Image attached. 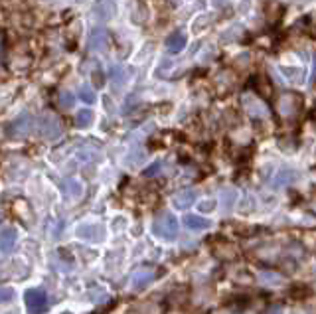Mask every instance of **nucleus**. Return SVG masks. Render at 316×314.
Wrapping results in <instances>:
<instances>
[{
    "label": "nucleus",
    "mask_w": 316,
    "mask_h": 314,
    "mask_svg": "<svg viewBox=\"0 0 316 314\" xmlns=\"http://www.w3.org/2000/svg\"><path fill=\"white\" fill-rule=\"evenodd\" d=\"M79 99H81V101H85L87 105H91V103H95L97 95H95L93 87H87V85H83V87H79Z\"/></svg>",
    "instance_id": "nucleus-23"
},
{
    "label": "nucleus",
    "mask_w": 316,
    "mask_h": 314,
    "mask_svg": "<svg viewBox=\"0 0 316 314\" xmlns=\"http://www.w3.org/2000/svg\"><path fill=\"white\" fill-rule=\"evenodd\" d=\"M10 299H14V291L8 288V286H4L2 288V302H10Z\"/></svg>",
    "instance_id": "nucleus-30"
},
{
    "label": "nucleus",
    "mask_w": 316,
    "mask_h": 314,
    "mask_svg": "<svg viewBox=\"0 0 316 314\" xmlns=\"http://www.w3.org/2000/svg\"><path fill=\"white\" fill-rule=\"evenodd\" d=\"M93 81H95V87H103V83H105V77L101 71H95L93 74Z\"/></svg>",
    "instance_id": "nucleus-31"
},
{
    "label": "nucleus",
    "mask_w": 316,
    "mask_h": 314,
    "mask_svg": "<svg viewBox=\"0 0 316 314\" xmlns=\"http://www.w3.org/2000/svg\"><path fill=\"white\" fill-rule=\"evenodd\" d=\"M91 123H93V111H89V109H81V111H77L76 125L79 127V129L89 127Z\"/></svg>",
    "instance_id": "nucleus-19"
},
{
    "label": "nucleus",
    "mask_w": 316,
    "mask_h": 314,
    "mask_svg": "<svg viewBox=\"0 0 316 314\" xmlns=\"http://www.w3.org/2000/svg\"><path fill=\"white\" fill-rule=\"evenodd\" d=\"M217 2H224V0H215V4H217Z\"/></svg>",
    "instance_id": "nucleus-34"
},
{
    "label": "nucleus",
    "mask_w": 316,
    "mask_h": 314,
    "mask_svg": "<svg viewBox=\"0 0 316 314\" xmlns=\"http://www.w3.org/2000/svg\"><path fill=\"white\" fill-rule=\"evenodd\" d=\"M253 87H255L257 93H261L263 97H269V95H271V83L265 81V79H259V77H257L255 83H253Z\"/></svg>",
    "instance_id": "nucleus-24"
},
{
    "label": "nucleus",
    "mask_w": 316,
    "mask_h": 314,
    "mask_svg": "<svg viewBox=\"0 0 316 314\" xmlns=\"http://www.w3.org/2000/svg\"><path fill=\"white\" fill-rule=\"evenodd\" d=\"M243 107L247 109V113L251 117H265L267 115V107L261 99H257L255 95H245L243 97Z\"/></svg>",
    "instance_id": "nucleus-10"
},
{
    "label": "nucleus",
    "mask_w": 316,
    "mask_h": 314,
    "mask_svg": "<svg viewBox=\"0 0 316 314\" xmlns=\"http://www.w3.org/2000/svg\"><path fill=\"white\" fill-rule=\"evenodd\" d=\"M93 14L97 20H111L115 14V2L113 0H95L93 2Z\"/></svg>",
    "instance_id": "nucleus-9"
},
{
    "label": "nucleus",
    "mask_w": 316,
    "mask_h": 314,
    "mask_svg": "<svg viewBox=\"0 0 316 314\" xmlns=\"http://www.w3.org/2000/svg\"><path fill=\"white\" fill-rule=\"evenodd\" d=\"M215 209V202L213 200H206V202H202L200 204V211H206V213H210Z\"/></svg>",
    "instance_id": "nucleus-29"
},
{
    "label": "nucleus",
    "mask_w": 316,
    "mask_h": 314,
    "mask_svg": "<svg viewBox=\"0 0 316 314\" xmlns=\"http://www.w3.org/2000/svg\"><path fill=\"white\" fill-rule=\"evenodd\" d=\"M220 202H222V206L226 211L235 206V202H237V190H233V188H224L222 190V194H220Z\"/></svg>",
    "instance_id": "nucleus-17"
},
{
    "label": "nucleus",
    "mask_w": 316,
    "mask_h": 314,
    "mask_svg": "<svg viewBox=\"0 0 316 314\" xmlns=\"http://www.w3.org/2000/svg\"><path fill=\"white\" fill-rule=\"evenodd\" d=\"M109 47V34L105 28H93L89 34V50L93 52H105Z\"/></svg>",
    "instance_id": "nucleus-8"
},
{
    "label": "nucleus",
    "mask_w": 316,
    "mask_h": 314,
    "mask_svg": "<svg viewBox=\"0 0 316 314\" xmlns=\"http://www.w3.org/2000/svg\"><path fill=\"white\" fill-rule=\"evenodd\" d=\"M170 302H174V304L186 302V291H184V288H178L174 295H170Z\"/></svg>",
    "instance_id": "nucleus-27"
},
{
    "label": "nucleus",
    "mask_w": 316,
    "mask_h": 314,
    "mask_svg": "<svg viewBox=\"0 0 316 314\" xmlns=\"http://www.w3.org/2000/svg\"><path fill=\"white\" fill-rule=\"evenodd\" d=\"M24 299H26V306H28V312L30 314H44L50 308L47 295H45L42 288H30V291H26Z\"/></svg>",
    "instance_id": "nucleus-2"
},
{
    "label": "nucleus",
    "mask_w": 316,
    "mask_h": 314,
    "mask_svg": "<svg viewBox=\"0 0 316 314\" xmlns=\"http://www.w3.org/2000/svg\"><path fill=\"white\" fill-rule=\"evenodd\" d=\"M283 74L285 75H290V81H295V83H301L302 81V69H288V67H285L283 69Z\"/></svg>",
    "instance_id": "nucleus-26"
},
{
    "label": "nucleus",
    "mask_w": 316,
    "mask_h": 314,
    "mask_svg": "<svg viewBox=\"0 0 316 314\" xmlns=\"http://www.w3.org/2000/svg\"><path fill=\"white\" fill-rule=\"evenodd\" d=\"M314 79H316V60H314Z\"/></svg>",
    "instance_id": "nucleus-33"
},
{
    "label": "nucleus",
    "mask_w": 316,
    "mask_h": 314,
    "mask_svg": "<svg viewBox=\"0 0 316 314\" xmlns=\"http://www.w3.org/2000/svg\"><path fill=\"white\" fill-rule=\"evenodd\" d=\"M32 127H34V117L28 115V113H24V115H20V117H16V119L12 120V125H10V135L26 136L32 131Z\"/></svg>",
    "instance_id": "nucleus-7"
},
{
    "label": "nucleus",
    "mask_w": 316,
    "mask_h": 314,
    "mask_svg": "<svg viewBox=\"0 0 316 314\" xmlns=\"http://www.w3.org/2000/svg\"><path fill=\"white\" fill-rule=\"evenodd\" d=\"M178 229H180L178 220H176L170 211H162V213H158V215L154 218L152 231H154V235L160 237V239L172 241L176 235H178Z\"/></svg>",
    "instance_id": "nucleus-1"
},
{
    "label": "nucleus",
    "mask_w": 316,
    "mask_h": 314,
    "mask_svg": "<svg viewBox=\"0 0 316 314\" xmlns=\"http://www.w3.org/2000/svg\"><path fill=\"white\" fill-rule=\"evenodd\" d=\"M211 251L215 253V257H220L224 261H233L239 257V249L231 241H226L222 237H211Z\"/></svg>",
    "instance_id": "nucleus-3"
},
{
    "label": "nucleus",
    "mask_w": 316,
    "mask_h": 314,
    "mask_svg": "<svg viewBox=\"0 0 316 314\" xmlns=\"http://www.w3.org/2000/svg\"><path fill=\"white\" fill-rule=\"evenodd\" d=\"M127 75H129V71L125 67H113L111 69V81L115 83V87H120V85L127 83V79H129Z\"/></svg>",
    "instance_id": "nucleus-20"
},
{
    "label": "nucleus",
    "mask_w": 316,
    "mask_h": 314,
    "mask_svg": "<svg viewBox=\"0 0 316 314\" xmlns=\"http://www.w3.org/2000/svg\"><path fill=\"white\" fill-rule=\"evenodd\" d=\"M160 168H162V162L158 160V162H154V164L149 166V168L142 172V176H149V178H151V176H154V174H158V172H160Z\"/></svg>",
    "instance_id": "nucleus-28"
},
{
    "label": "nucleus",
    "mask_w": 316,
    "mask_h": 314,
    "mask_svg": "<svg viewBox=\"0 0 316 314\" xmlns=\"http://www.w3.org/2000/svg\"><path fill=\"white\" fill-rule=\"evenodd\" d=\"M295 180H297V172H293V170H281L277 174V178H275V186H286V184H290Z\"/></svg>",
    "instance_id": "nucleus-22"
},
{
    "label": "nucleus",
    "mask_w": 316,
    "mask_h": 314,
    "mask_svg": "<svg viewBox=\"0 0 316 314\" xmlns=\"http://www.w3.org/2000/svg\"><path fill=\"white\" fill-rule=\"evenodd\" d=\"M60 105H61V109H71V107L76 105V97H74V93H69V91H61Z\"/></svg>",
    "instance_id": "nucleus-25"
},
{
    "label": "nucleus",
    "mask_w": 316,
    "mask_h": 314,
    "mask_svg": "<svg viewBox=\"0 0 316 314\" xmlns=\"http://www.w3.org/2000/svg\"><path fill=\"white\" fill-rule=\"evenodd\" d=\"M184 222H186V225H188V229H194V231H204V229H208V227H210V222H208L206 218L192 215V213H188Z\"/></svg>",
    "instance_id": "nucleus-16"
},
{
    "label": "nucleus",
    "mask_w": 316,
    "mask_h": 314,
    "mask_svg": "<svg viewBox=\"0 0 316 314\" xmlns=\"http://www.w3.org/2000/svg\"><path fill=\"white\" fill-rule=\"evenodd\" d=\"M186 44H188V38H186L184 32H172L168 36V40H166V50L172 52V54H180L182 50L186 47Z\"/></svg>",
    "instance_id": "nucleus-11"
},
{
    "label": "nucleus",
    "mask_w": 316,
    "mask_h": 314,
    "mask_svg": "<svg viewBox=\"0 0 316 314\" xmlns=\"http://www.w3.org/2000/svg\"><path fill=\"white\" fill-rule=\"evenodd\" d=\"M299 109H301V95L297 93H285L279 99V113L283 117H293L295 113H299Z\"/></svg>",
    "instance_id": "nucleus-5"
},
{
    "label": "nucleus",
    "mask_w": 316,
    "mask_h": 314,
    "mask_svg": "<svg viewBox=\"0 0 316 314\" xmlns=\"http://www.w3.org/2000/svg\"><path fill=\"white\" fill-rule=\"evenodd\" d=\"M16 239H18V231L14 227H4L2 229V253H8L14 247Z\"/></svg>",
    "instance_id": "nucleus-15"
},
{
    "label": "nucleus",
    "mask_w": 316,
    "mask_h": 314,
    "mask_svg": "<svg viewBox=\"0 0 316 314\" xmlns=\"http://www.w3.org/2000/svg\"><path fill=\"white\" fill-rule=\"evenodd\" d=\"M38 129H40V135L47 138V140H54V138H58L61 135V125L58 117H54L52 113H45L44 117L40 119V125H38Z\"/></svg>",
    "instance_id": "nucleus-4"
},
{
    "label": "nucleus",
    "mask_w": 316,
    "mask_h": 314,
    "mask_svg": "<svg viewBox=\"0 0 316 314\" xmlns=\"http://www.w3.org/2000/svg\"><path fill=\"white\" fill-rule=\"evenodd\" d=\"M267 314H281V306H273L267 310Z\"/></svg>",
    "instance_id": "nucleus-32"
},
{
    "label": "nucleus",
    "mask_w": 316,
    "mask_h": 314,
    "mask_svg": "<svg viewBox=\"0 0 316 314\" xmlns=\"http://www.w3.org/2000/svg\"><path fill=\"white\" fill-rule=\"evenodd\" d=\"M310 295H312V291H310V286H306V284H293L290 291H288V297L295 300H304V299H308Z\"/></svg>",
    "instance_id": "nucleus-18"
},
{
    "label": "nucleus",
    "mask_w": 316,
    "mask_h": 314,
    "mask_svg": "<svg viewBox=\"0 0 316 314\" xmlns=\"http://www.w3.org/2000/svg\"><path fill=\"white\" fill-rule=\"evenodd\" d=\"M261 283H265L267 286H279V284H283V277L273 273V271H263L261 273Z\"/></svg>",
    "instance_id": "nucleus-21"
},
{
    "label": "nucleus",
    "mask_w": 316,
    "mask_h": 314,
    "mask_svg": "<svg viewBox=\"0 0 316 314\" xmlns=\"http://www.w3.org/2000/svg\"><path fill=\"white\" fill-rule=\"evenodd\" d=\"M156 279V273L154 271H138V273H135V277H133V281H131V284H133V288L135 291H142V288H147L149 284L152 283Z\"/></svg>",
    "instance_id": "nucleus-13"
},
{
    "label": "nucleus",
    "mask_w": 316,
    "mask_h": 314,
    "mask_svg": "<svg viewBox=\"0 0 316 314\" xmlns=\"http://www.w3.org/2000/svg\"><path fill=\"white\" fill-rule=\"evenodd\" d=\"M77 237L87 241H103L105 237V227L101 224H81L77 227Z\"/></svg>",
    "instance_id": "nucleus-6"
},
{
    "label": "nucleus",
    "mask_w": 316,
    "mask_h": 314,
    "mask_svg": "<svg viewBox=\"0 0 316 314\" xmlns=\"http://www.w3.org/2000/svg\"><path fill=\"white\" fill-rule=\"evenodd\" d=\"M61 190H63L65 198H69V200H77V198H81V194H83V186L76 178L61 180Z\"/></svg>",
    "instance_id": "nucleus-12"
},
{
    "label": "nucleus",
    "mask_w": 316,
    "mask_h": 314,
    "mask_svg": "<svg viewBox=\"0 0 316 314\" xmlns=\"http://www.w3.org/2000/svg\"><path fill=\"white\" fill-rule=\"evenodd\" d=\"M194 202H196V192L194 190H182V192H178V194L172 198V204L178 209L190 208Z\"/></svg>",
    "instance_id": "nucleus-14"
}]
</instances>
